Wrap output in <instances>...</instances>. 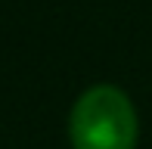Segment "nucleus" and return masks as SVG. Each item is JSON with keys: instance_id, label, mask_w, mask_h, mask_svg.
I'll return each instance as SVG.
<instances>
[{"instance_id": "obj_1", "label": "nucleus", "mask_w": 152, "mask_h": 149, "mask_svg": "<svg viewBox=\"0 0 152 149\" xmlns=\"http://www.w3.org/2000/svg\"><path fill=\"white\" fill-rule=\"evenodd\" d=\"M137 131L130 96L112 84L84 90L68 115V137L75 149H134Z\"/></svg>"}]
</instances>
